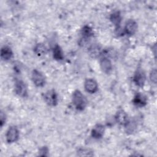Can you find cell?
<instances>
[{
    "label": "cell",
    "mask_w": 157,
    "mask_h": 157,
    "mask_svg": "<svg viewBox=\"0 0 157 157\" xmlns=\"http://www.w3.org/2000/svg\"><path fill=\"white\" fill-rule=\"evenodd\" d=\"M72 102L75 108L79 110H83L87 105V100L83 93L78 90H75L72 95Z\"/></svg>",
    "instance_id": "6da1fadb"
},
{
    "label": "cell",
    "mask_w": 157,
    "mask_h": 157,
    "mask_svg": "<svg viewBox=\"0 0 157 157\" xmlns=\"http://www.w3.org/2000/svg\"><path fill=\"white\" fill-rule=\"evenodd\" d=\"M44 99L45 103L50 106H56L58 102V94L54 89L47 91L44 94Z\"/></svg>",
    "instance_id": "7a4b0ae2"
},
{
    "label": "cell",
    "mask_w": 157,
    "mask_h": 157,
    "mask_svg": "<svg viewBox=\"0 0 157 157\" xmlns=\"http://www.w3.org/2000/svg\"><path fill=\"white\" fill-rule=\"evenodd\" d=\"M31 78L33 83L37 87H42L45 84V77L42 72L34 69L32 71Z\"/></svg>",
    "instance_id": "3957f363"
},
{
    "label": "cell",
    "mask_w": 157,
    "mask_h": 157,
    "mask_svg": "<svg viewBox=\"0 0 157 157\" xmlns=\"http://www.w3.org/2000/svg\"><path fill=\"white\" fill-rule=\"evenodd\" d=\"M132 80L137 86L141 88L143 87L146 81V75L144 71L140 67L137 68L134 74Z\"/></svg>",
    "instance_id": "277c9868"
},
{
    "label": "cell",
    "mask_w": 157,
    "mask_h": 157,
    "mask_svg": "<svg viewBox=\"0 0 157 157\" xmlns=\"http://www.w3.org/2000/svg\"><path fill=\"white\" fill-rule=\"evenodd\" d=\"M15 92L20 97L26 98L28 96V88L24 81L17 80L14 85Z\"/></svg>",
    "instance_id": "5b68a950"
},
{
    "label": "cell",
    "mask_w": 157,
    "mask_h": 157,
    "mask_svg": "<svg viewBox=\"0 0 157 157\" xmlns=\"http://www.w3.org/2000/svg\"><path fill=\"white\" fill-rule=\"evenodd\" d=\"M19 131L17 126H10L8 128L6 134V139L7 142L9 144H12L17 142L19 138Z\"/></svg>",
    "instance_id": "8992f818"
},
{
    "label": "cell",
    "mask_w": 157,
    "mask_h": 157,
    "mask_svg": "<svg viewBox=\"0 0 157 157\" xmlns=\"http://www.w3.org/2000/svg\"><path fill=\"white\" fill-rule=\"evenodd\" d=\"M137 28L138 25L137 22L134 20L129 19L125 23L123 32L128 36H132L136 33Z\"/></svg>",
    "instance_id": "52a82bcc"
},
{
    "label": "cell",
    "mask_w": 157,
    "mask_h": 157,
    "mask_svg": "<svg viewBox=\"0 0 157 157\" xmlns=\"http://www.w3.org/2000/svg\"><path fill=\"white\" fill-rule=\"evenodd\" d=\"M84 88L88 93L94 94L98 90V84L93 78H86L84 82Z\"/></svg>",
    "instance_id": "ba28073f"
},
{
    "label": "cell",
    "mask_w": 157,
    "mask_h": 157,
    "mask_svg": "<svg viewBox=\"0 0 157 157\" xmlns=\"http://www.w3.org/2000/svg\"><path fill=\"white\" fill-rule=\"evenodd\" d=\"M105 132V126L101 123H98L94 126L91 131V136L95 139L102 137Z\"/></svg>",
    "instance_id": "9c48e42d"
},
{
    "label": "cell",
    "mask_w": 157,
    "mask_h": 157,
    "mask_svg": "<svg viewBox=\"0 0 157 157\" xmlns=\"http://www.w3.org/2000/svg\"><path fill=\"white\" fill-rule=\"evenodd\" d=\"M103 50L101 48V46L98 44H91L88 49V53L89 55L93 58H98L102 55Z\"/></svg>",
    "instance_id": "30bf717a"
},
{
    "label": "cell",
    "mask_w": 157,
    "mask_h": 157,
    "mask_svg": "<svg viewBox=\"0 0 157 157\" xmlns=\"http://www.w3.org/2000/svg\"><path fill=\"white\" fill-rule=\"evenodd\" d=\"M115 120L117 123L121 126H125L129 120L128 114L125 111L120 109L117 111L115 115Z\"/></svg>",
    "instance_id": "8fae6325"
},
{
    "label": "cell",
    "mask_w": 157,
    "mask_h": 157,
    "mask_svg": "<svg viewBox=\"0 0 157 157\" xmlns=\"http://www.w3.org/2000/svg\"><path fill=\"white\" fill-rule=\"evenodd\" d=\"M133 104L137 107H143L147 104V98L141 93H137L132 99Z\"/></svg>",
    "instance_id": "7c38bea8"
},
{
    "label": "cell",
    "mask_w": 157,
    "mask_h": 157,
    "mask_svg": "<svg viewBox=\"0 0 157 157\" xmlns=\"http://www.w3.org/2000/svg\"><path fill=\"white\" fill-rule=\"evenodd\" d=\"M100 67L103 72L108 74L112 70V64L110 59L106 56H103L100 59Z\"/></svg>",
    "instance_id": "4fadbf2b"
},
{
    "label": "cell",
    "mask_w": 157,
    "mask_h": 157,
    "mask_svg": "<svg viewBox=\"0 0 157 157\" xmlns=\"http://www.w3.org/2000/svg\"><path fill=\"white\" fill-rule=\"evenodd\" d=\"M110 21L115 26V30L119 31L121 22V15L120 11H115L110 15Z\"/></svg>",
    "instance_id": "5bb4252c"
},
{
    "label": "cell",
    "mask_w": 157,
    "mask_h": 157,
    "mask_svg": "<svg viewBox=\"0 0 157 157\" xmlns=\"http://www.w3.org/2000/svg\"><path fill=\"white\" fill-rule=\"evenodd\" d=\"M13 53L11 48L9 46L4 45L1 49V58L4 61H9L12 58Z\"/></svg>",
    "instance_id": "9a60e30c"
},
{
    "label": "cell",
    "mask_w": 157,
    "mask_h": 157,
    "mask_svg": "<svg viewBox=\"0 0 157 157\" xmlns=\"http://www.w3.org/2000/svg\"><path fill=\"white\" fill-rule=\"evenodd\" d=\"M53 57L56 61H61L64 59L63 51L58 44H56L53 48Z\"/></svg>",
    "instance_id": "2e32d148"
},
{
    "label": "cell",
    "mask_w": 157,
    "mask_h": 157,
    "mask_svg": "<svg viewBox=\"0 0 157 157\" xmlns=\"http://www.w3.org/2000/svg\"><path fill=\"white\" fill-rule=\"evenodd\" d=\"M34 52L38 56H42L47 52V48L42 43L37 44L34 47Z\"/></svg>",
    "instance_id": "e0dca14e"
},
{
    "label": "cell",
    "mask_w": 157,
    "mask_h": 157,
    "mask_svg": "<svg viewBox=\"0 0 157 157\" xmlns=\"http://www.w3.org/2000/svg\"><path fill=\"white\" fill-rule=\"evenodd\" d=\"M81 34L82 35V37L89 39L94 36V31L90 26L85 25L81 30Z\"/></svg>",
    "instance_id": "ac0fdd59"
},
{
    "label": "cell",
    "mask_w": 157,
    "mask_h": 157,
    "mask_svg": "<svg viewBox=\"0 0 157 157\" xmlns=\"http://www.w3.org/2000/svg\"><path fill=\"white\" fill-rule=\"evenodd\" d=\"M77 155L80 156H91L93 155V151L88 148H79L77 151Z\"/></svg>",
    "instance_id": "d6986e66"
},
{
    "label": "cell",
    "mask_w": 157,
    "mask_h": 157,
    "mask_svg": "<svg viewBox=\"0 0 157 157\" xmlns=\"http://www.w3.org/2000/svg\"><path fill=\"white\" fill-rule=\"evenodd\" d=\"M127 133H132L136 128V122L133 120H129L128 123L124 126Z\"/></svg>",
    "instance_id": "ffe728a7"
},
{
    "label": "cell",
    "mask_w": 157,
    "mask_h": 157,
    "mask_svg": "<svg viewBox=\"0 0 157 157\" xmlns=\"http://www.w3.org/2000/svg\"><path fill=\"white\" fill-rule=\"evenodd\" d=\"M150 79L151 82L156 84L157 81V72L156 69H153L150 74Z\"/></svg>",
    "instance_id": "44dd1931"
},
{
    "label": "cell",
    "mask_w": 157,
    "mask_h": 157,
    "mask_svg": "<svg viewBox=\"0 0 157 157\" xmlns=\"http://www.w3.org/2000/svg\"><path fill=\"white\" fill-rule=\"evenodd\" d=\"M6 121V115L5 113H4L2 111H1L0 113V126L1 128L5 124Z\"/></svg>",
    "instance_id": "7402d4cb"
},
{
    "label": "cell",
    "mask_w": 157,
    "mask_h": 157,
    "mask_svg": "<svg viewBox=\"0 0 157 157\" xmlns=\"http://www.w3.org/2000/svg\"><path fill=\"white\" fill-rule=\"evenodd\" d=\"M48 152V149L47 147H42L39 149V156H47Z\"/></svg>",
    "instance_id": "603a6c76"
}]
</instances>
